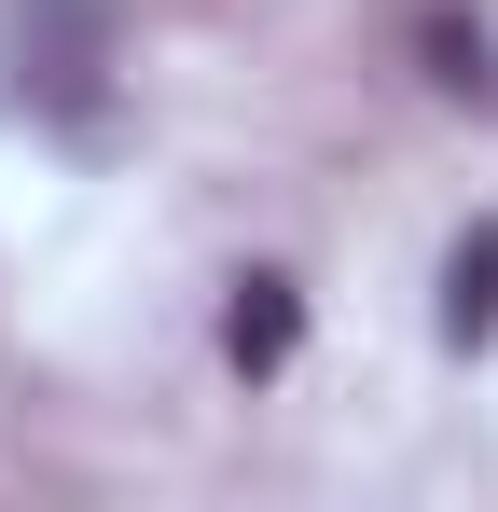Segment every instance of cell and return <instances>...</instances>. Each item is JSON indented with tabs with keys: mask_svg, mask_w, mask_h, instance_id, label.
Instances as JSON below:
<instances>
[{
	"mask_svg": "<svg viewBox=\"0 0 498 512\" xmlns=\"http://www.w3.org/2000/svg\"><path fill=\"white\" fill-rule=\"evenodd\" d=\"M14 97L42 125L97 139L111 125V14L97 0H14Z\"/></svg>",
	"mask_w": 498,
	"mask_h": 512,
	"instance_id": "6da1fadb",
	"label": "cell"
},
{
	"mask_svg": "<svg viewBox=\"0 0 498 512\" xmlns=\"http://www.w3.org/2000/svg\"><path fill=\"white\" fill-rule=\"evenodd\" d=\"M291 346H305V291H291V277H236V305H222V360H236V374H277Z\"/></svg>",
	"mask_w": 498,
	"mask_h": 512,
	"instance_id": "7a4b0ae2",
	"label": "cell"
},
{
	"mask_svg": "<svg viewBox=\"0 0 498 512\" xmlns=\"http://www.w3.org/2000/svg\"><path fill=\"white\" fill-rule=\"evenodd\" d=\"M443 346H498V222L443 250Z\"/></svg>",
	"mask_w": 498,
	"mask_h": 512,
	"instance_id": "3957f363",
	"label": "cell"
},
{
	"mask_svg": "<svg viewBox=\"0 0 498 512\" xmlns=\"http://www.w3.org/2000/svg\"><path fill=\"white\" fill-rule=\"evenodd\" d=\"M415 56H429V84H485V42H471V28H457V14H429V28H415Z\"/></svg>",
	"mask_w": 498,
	"mask_h": 512,
	"instance_id": "277c9868",
	"label": "cell"
}]
</instances>
